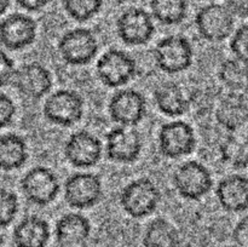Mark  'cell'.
<instances>
[{
    "label": "cell",
    "mask_w": 248,
    "mask_h": 247,
    "mask_svg": "<svg viewBox=\"0 0 248 247\" xmlns=\"http://www.w3.org/2000/svg\"><path fill=\"white\" fill-rule=\"evenodd\" d=\"M161 201V191L150 178L140 177L126 184L120 193V205L132 218L153 215Z\"/></svg>",
    "instance_id": "cell-1"
},
{
    "label": "cell",
    "mask_w": 248,
    "mask_h": 247,
    "mask_svg": "<svg viewBox=\"0 0 248 247\" xmlns=\"http://www.w3.org/2000/svg\"><path fill=\"white\" fill-rule=\"evenodd\" d=\"M156 67L167 74H178L190 68L194 61V48L184 35H167L157 41L154 47Z\"/></svg>",
    "instance_id": "cell-2"
},
{
    "label": "cell",
    "mask_w": 248,
    "mask_h": 247,
    "mask_svg": "<svg viewBox=\"0 0 248 247\" xmlns=\"http://www.w3.org/2000/svg\"><path fill=\"white\" fill-rule=\"evenodd\" d=\"M172 183L181 198L199 201L212 190L213 177L202 162L190 160L174 170Z\"/></svg>",
    "instance_id": "cell-3"
},
{
    "label": "cell",
    "mask_w": 248,
    "mask_h": 247,
    "mask_svg": "<svg viewBox=\"0 0 248 247\" xmlns=\"http://www.w3.org/2000/svg\"><path fill=\"white\" fill-rule=\"evenodd\" d=\"M57 50L63 62L74 67L89 64L98 52V40L89 28L69 29L60 38Z\"/></svg>",
    "instance_id": "cell-4"
},
{
    "label": "cell",
    "mask_w": 248,
    "mask_h": 247,
    "mask_svg": "<svg viewBox=\"0 0 248 247\" xmlns=\"http://www.w3.org/2000/svg\"><path fill=\"white\" fill-rule=\"evenodd\" d=\"M96 74L104 86L118 89L136 77L137 62L126 51L109 48L97 60Z\"/></svg>",
    "instance_id": "cell-5"
},
{
    "label": "cell",
    "mask_w": 248,
    "mask_h": 247,
    "mask_svg": "<svg viewBox=\"0 0 248 247\" xmlns=\"http://www.w3.org/2000/svg\"><path fill=\"white\" fill-rule=\"evenodd\" d=\"M84 98L74 90L61 89L46 98L43 113L46 120L61 127H70L84 115Z\"/></svg>",
    "instance_id": "cell-6"
},
{
    "label": "cell",
    "mask_w": 248,
    "mask_h": 247,
    "mask_svg": "<svg viewBox=\"0 0 248 247\" xmlns=\"http://www.w3.org/2000/svg\"><path fill=\"white\" fill-rule=\"evenodd\" d=\"M195 26L201 38L211 43H220L234 33L235 16L225 4L211 2L196 12Z\"/></svg>",
    "instance_id": "cell-7"
},
{
    "label": "cell",
    "mask_w": 248,
    "mask_h": 247,
    "mask_svg": "<svg viewBox=\"0 0 248 247\" xmlns=\"http://www.w3.org/2000/svg\"><path fill=\"white\" fill-rule=\"evenodd\" d=\"M159 150L167 159L188 156L196 148V135L193 126L183 120L164 124L157 135Z\"/></svg>",
    "instance_id": "cell-8"
},
{
    "label": "cell",
    "mask_w": 248,
    "mask_h": 247,
    "mask_svg": "<svg viewBox=\"0 0 248 247\" xmlns=\"http://www.w3.org/2000/svg\"><path fill=\"white\" fill-rule=\"evenodd\" d=\"M103 196V184L97 174L75 172L64 182V200L69 207L86 210L96 206Z\"/></svg>",
    "instance_id": "cell-9"
},
{
    "label": "cell",
    "mask_w": 248,
    "mask_h": 247,
    "mask_svg": "<svg viewBox=\"0 0 248 247\" xmlns=\"http://www.w3.org/2000/svg\"><path fill=\"white\" fill-rule=\"evenodd\" d=\"M115 29L119 39L128 46L145 45L155 34L152 14L140 7H130L121 12L116 19Z\"/></svg>",
    "instance_id": "cell-10"
},
{
    "label": "cell",
    "mask_w": 248,
    "mask_h": 247,
    "mask_svg": "<svg viewBox=\"0 0 248 247\" xmlns=\"http://www.w3.org/2000/svg\"><path fill=\"white\" fill-rule=\"evenodd\" d=\"M60 179L46 166H35L21 179V190L24 198L36 206H47L60 194Z\"/></svg>",
    "instance_id": "cell-11"
},
{
    "label": "cell",
    "mask_w": 248,
    "mask_h": 247,
    "mask_svg": "<svg viewBox=\"0 0 248 247\" xmlns=\"http://www.w3.org/2000/svg\"><path fill=\"white\" fill-rule=\"evenodd\" d=\"M143 149V138L136 128L116 126L106 135V154L110 161L132 164Z\"/></svg>",
    "instance_id": "cell-12"
},
{
    "label": "cell",
    "mask_w": 248,
    "mask_h": 247,
    "mask_svg": "<svg viewBox=\"0 0 248 247\" xmlns=\"http://www.w3.org/2000/svg\"><path fill=\"white\" fill-rule=\"evenodd\" d=\"M108 111L111 120L119 126L135 127L147 115V101L137 90H119L109 101Z\"/></svg>",
    "instance_id": "cell-13"
},
{
    "label": "cell",
    "mask_w": 248,
    "mask_h": 247,
    "mask_svg": "<svg viewBox=\"0 0 248 247\" xmlns=\"http://www.w3.org/2000/svg\"><path fill=\"white\" fill-rule=\"evenodd\" d=\"M63 152L65 159L72 166L89 169L101 161L103 144L93 133L80 130L68 137Z\"/></svg>",
    "instance_id": "cell-14"
},
{
    "label": "cell",
    "mask_w": 248,
    "mask_h": 247,
    "mask_svg": "<svg viewBox=\"0 0 248 247\" xmlns=\"http://www.w3.org/2000/svg\"><path fill=\"white\" fill-rule=\"evenodd\" d=\"M38 24L31 16L19 12L9 15L0 22V44L7 50L18 51L35 41Z\"/></svg>",
    "instance_id": "cell-15"
},
{
    "label": "cell",
    "mask_w": 248,
    "mask_h": 247,
    "mask_svg": "<svg viewBox=\"0 0 248 247\" xmlns=\"http://www.w3.org/2000/svg\"><path fill=\"white\" fill-rule=\"evenodd\" d=\"M52 82V75L45 65L39 62H29L17 68L12 84L19 94L36 101L50 92Z\"/></svg>",
    "instance_id": "cell-16"
},
{
    "label": "cell",
    "mask_w": 248,
    "mask_h": 247,
    "mask_svg": "<svg viewBox=\"0 0 248 247\" xmlns=\"http://www.w3.org/2000/svg\"><path fill=\"white\" fill-rule=\"evenodd\" d=\"M216 196L220 207L230 213L248 211V177L232 173L218 183Z\"/></svg>",
    "instance_id": "cell-17"
},
{
    "label": "cell",
    "mask_w": 248,
    "mask_h": 247,
    "mask_svg": "<svg viewBox=\"0 0 248 247\" xmlns=\"http://www.w3.org/2000/svg\"><path fill=\"white\" fill-rule=\"evenodd\" d=\"M90 235L91 223L81 213H65L56 222L55 236L60 247H82Z\"/></svg>",
    "instance_id": "cell-18"
},
{
    "label": "cell",
    "mask_w": 248,
    "mask_h": 247,
    "mask_svg": "<svg viewBox=\"0 0 248 247\" xmlns=\"http://www.w3.org/2000/svg\"><path fill=\"white\" fill-rule=\"evenodd\" d=\"M215 118L218 125L227 132L241 131L248 123L247 97L228 92L217 104Z\"/></svg>",
    "instance_id": "cell-19"
},
{
    "label": "cell",
    "mask_w": 248,
    "mask_h": 247,
    "mask_svg": "<svg viewBox=\"0 0 248 247\" xmlns=\"http://www.w3.org/2000/svg\"><path fill=\"white\" fill-rule=\"evenodd\" d=\"M50 236L47 220L36 215L24 217L12 232L15 247H47Z\"/></svg>",
    "instance_id": "cell-20"
},
{
    "label": "cell",
    "mask_w": 248,
    "mask_h": 247,
    "mask_svg": "<svg viewBox=\"0 0 248 247\" xmlns=\"http://www.w3.org/2000/svg\"><path fill=\"white\" fill-rule=\"evenodd\" d=\"M153 97L157 109L171 118L184 115L190 108V99L186 94L183 87L177 82L167 81L157 85Z\"/></svg>",
    "instance_id": "cell-21"
},
{
    "label": "cell",
    "mask_w": 248,
    "mask_h": 247,
    "mask_svg": "<svg viewBox=\"0 0 248 247\" xmlns=\"http://www.w3.org/2000/svg\"><path fill=\"white\" fill-rule=\"evenodd\" d=\"M26 139L17 133L0 135V170L5 172L21 169L28 160Z\"/></svg>",
    "instance_id": "cell-22"
},
{
    "label": "cell",
    "mask_w": 248,
    "mask_h": 247,
    "mask_svg": "<svg viewBox=\"0 0 248 247\" xmlns=\"http://www.w3.org/2000/svg\"><path fill=\"white\" fill-rule=\"evenodd\" d=\"M219 156L223 164L234 170L248 167V133L228 132L219 144Z\"/></svg>",
    "instance_id": "cell-23"
},
{
    "label": "cell",
    "mask_w": 248,
    "mask_h": 247,
    "mask_svg": "<svg viewBox=\"0 0 248 247\" xmlns=\"http://www.w3.org/2000/svg\"><path fill=\"white\" fill-rule=\"evenodd\" d=\"M218 77L230 93L248 96V63L227 58L220 63Z\"/></svg>",
    "instance_id": "cell-24"
},
{
    "label": "cell",
    "mask_w": 248,
    "mask_h": 247,
    "mask_svg": "<svg viewBox=\"0 0 248 247\" xmlns=\"http://www.w3.org/2000/svg\"><path fill=\"white\" fill-rule=\"evenodd\" d=\"M181 242L177 228L165 218L150 220L143 232L144 247H178Z\"/></svg>",
    "instance_id": "cell-25"
},
{
    "label": "cell",
    "mask_w": 248,
    "mask_h": 247,
    "mask_svg": "<svg viewBox=\"0 0 248 247\" xmlns=\"http://www.w3.org/2000/svg\"><path fill=\"white\" fill-rule=\"evenodd\" d=\"M152 16L165 26L182 23L188 15V0H150Z\"/></svg>",
    "instance_id": "cell-26"
},
{
    "label": "cell",
    "mask_w": 248,
    "mask_h": 247,
    "mask_svg": "<svg viewBox=\"0 0 248 247\" xmlns=\"http://www.w3.org/2000/svg\"><path fill=\"white\" fill-rule=\"evenodd\" d=\"M65 14L77 22H86L99 14L103 0H62Z\"/></svg>",
    "instance_id": "cell-27"
},
{
    "label": "cell",
    "mask_w": 248,
    "mask_h": 247,
    "mask_svg": "<svg viewBox=\"0 0 248 247\" xmlns=\"http://www.w3.org/2000/svg\"><path fill=\"white\" fill-rule=\"evenodd\" d=\"M19 202L16 193L9 189L0 188V228L11 224L18 213Z\"/></svg>",
    "instance_id": "cell-28"
},
{
    "label": "cell",
    "mask_w": 248,
    "mask_h": 247,
    "mask_svg": "<svg viewBox=\"0 0 248 247\" xmlns=\"http://www.w3.org/2000/svg\"><path fill=\"white\" fill-rule=\"evenodd\" d=\"M229 46L235 58L248 63V23L235 29Z\"/></svg>",
    "instance_id": "cell-29"
},
{
    "label": "cell",
    "mask_w": 248,
    "mask_h": 247,
    "mask_svg": "<svg viewBox=\"0 0 248 247\" xmlns=\"http://www.w3.org/2000/svg\"><path fill=\"white\" fill-rule=\"evenodd\" d=\"M15 62L6 52L0 50V87H5L14 81Z\"/></svg>",
    "instance_id": "cell-30"
},
{
    "label": "cell",
    "mask_w": 248,
    "mask_h": 247,
    "mask_svg": "<svg viewBox=\"0 0 248 247\" xmlns=\"http://www.w3.org/2000/svg\"><path fill=\"white\" fill-rule=\"evenodd\" d=\"M16 114V106L11 97L0 92V130L14 121Z\"/></svg>",
    "instance_id": "cell-31"
},
{
    "label": "cell",
    "mask_w": 248,
    "mask_h": 247,
    "mask_svg": "<svg viewBox=\"0 0 248 247\" xmlns=\"http://www.w3.org/2000/svg\"><path fill=\"white\" fill-rule=\"evenodd\" d=\"M232 237L236 247H248V216L242 217L236 223Z\"/></svg>",
    "instance_id": "cell-32"
},
{
    "label": "cell",
    "mask_w": 248,
    "mask_h": 247,
    "mask_svg": "<svg viewBox=\"0 0 248 247\" xmlns=\"http://www.w3.org/2000/svg\"><path fill=\"white\" fill-rule=\"evenodd\" d=\"M225 6L235 17L248 18V0H225Z\"/></svg>",
    "instance_id": "cell-33"
},
{
    "label": "cell",
    "mask_w": 248,
    "mask_h": 247,
    "mask_svg": "<svg viewBox=\"0 0 248 247\" xmlns=\"http://www.w3.org/2000/svg\"><path fill=\"white\" fill-rule=\"evenodd\" d=\"M19 7L29 12H36L43 10L50 4L51 0H15Z\"/></svg>",
    "instance_id": "cell-34"
},
{
    "label": "cell",
    "mask_w": 248,
    "mask_h": 247,
    "mask_svg": "<svg viewBox=\"0 0 248 247\" xmlns=\"http://www.w3.org/2000/svg\"><path fill=\"white\" fill-rule=\"evenodd\" d=\"M10 2H11V0H0V17L7 11V9L10 6Z\"/></svg>",
    "instance_id": "cell-35"
},
{
    "label": "cell",
    "mask_w": 248,
    "mask_h": 247,
    "mask_svg": "<svg viewBox=\"0 0 248 247\" xmlns=\"http://www.w3.org/2000/svg\"><path fill=\"white\" fill-rule=\"evenodd\" d=\"M0 247H5V242H4V240H2L1 236H0Z\"/></svg>",
    "instance_id": "cell-36"
},
{
    "label": "cell",
    "mask_w": 248,
    "mask_h": 247,
    "mask_svg": "<svg viewBox=\"0 0 248 247\" xmlns=\"http://www.w3.org/2000/svg\"><path fill=\"white\" fill-rule=\"evenodd\" d=\"M223 247H236V246H235V245L234 246H232V245H228V246H223Z\"/></svg>",
    "instance_id": "cell-37"
},
{
    "label": "cell",
    "mask_w": 248,
    "mask_h": 247,
    "mask_svg": "<svg viewBox=\"0 0 248 247\" xmlns=\"http://www.w3.org/2000/svg\"><path fill=\"white\" fill-rule=\"evenodd\" d=\"M202 1H210V0H202Z\"/></svg>",
    "instance_id": "cell-38"
}]
</instances>
